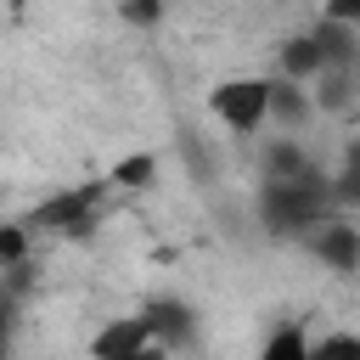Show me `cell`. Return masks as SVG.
<instances>
[{"instance_id": "obj_14", "label": "cell", "mask_w": 360, "mask_h": 360, "mask_svg": "<svg viewBox=\"0 0 360 360\" xmlns=\"http://www.w3.org/2000/svg\"><path fill=\"white\" fill-rule=\"evenodd\" d=\"M158 6H124V22H152Z\"/></svg>"}, {"instance_id": "obj_8", "label": "cell", "mask_w": 360, "mask_h": 360, "mask_svg": "<svg viewBox=\"0 0 360 360\" xmlns=\"http://www.w3.org/2000/svg\"><path fill=\"white\" fill-rule=\"evenodd\" d=\"M309 112V96H304V84H292V79H270V118H281V124H298Z\"/></svg>"}, {"instance_id": "obj_13", "label": "cell", "mask_w": 360, "mask_h": 360, "mask_svg": "<svg viewBox=\"0 0 360 360\" xmlns=\"http://www.w3.org/2000/svg\"><path fill=\"white\" fill-rule=\"evenodd\" d=\"M0 259H22V231H0Z\"/></svg>"}, {"instance_id": "obj_11", "label": "cell", "mask_w": 360, "mask_h": 360, "mask_svg": "<svg viewBox=\"0 0 360 360\" xmlns=\"http://www.w3.org/2000/svg\"><path fill=\"white\" fill-rule=\"evenodd\" d=\"M332 202H360V146H354L349 163L338 169V180H332Z\"/></svg>"}, {"instance_id": "obj_10", "label": "cell", "mask_w": 360, "mask_h": 360, "mask_svg": "<svg viewBox=\"0 0 360 360\" xmlns=\"http://www.w3.org/2000/svg\"><path fill=\"white\" fill-rule=\"evenodd\" d=\"M309 360H360V338L354 332H326L309 343Z\"/></svg>"}, {"instance_id": "obj_9", "label": "cell", "mask_w": 360, "mask_h": 360, "mask_svg": "<svg viewBox=\"0 0 360 360\" xmlns=\"http://www.w3.org/2000/svg\"><path fill=\"white\" fill-rule=\"evenodd\" d=\"M107 180H112V186H152V180H158V158H152V152H135V158H118Z\"/></svg>"}, {"instance_id": "obj_16", "label": "cell", "mask_w": 360, "mask_h": 360, "mask_svg": "<svg viewBox=\"0 0 360 360\" xmlns=\"http://www.w3.org/2000/svg\"><path fill=\"white\" fill-rule=\"evenodd\" d=\"M354 225H360V214H354Z\"/></svg>"}, {"instance_id": "obj_7", "label": "cell", "mask_w": 360, "mask_h": 360, "mask_svg": "<svg viewBox=\"0 0 360 360\" xmlns=\"http://www.w3.org/2000/svg\"><path fill=\"white\" fill-rule=\"evenodd\" d=\"M253 360H309V332H304L298 321H287V326H276V332L259 343Z\"/></svg>"}, {"instance_id": "obj_3", "label": "cell", "mask_w": 360, "mask_h": 360, "mask_svg": "<svg viewBox=\"0 0 360 360\" xmlns=\"http://www.w3.org/2000/svg\"><path fill=\"white\" fill-rule=\"evenodd\" d=\"M96 214H101V186H73V191L51 197L28 225L34 231H51V236H84L96 225Z\"/></svg>"}, {"instance_id": "obj_1", "label": "cell", "mask_w": 360, "mask_h": 360, "mask_svg": "<svg viewBox=\"0 0 360 360\" xmlns=\"http://www.w3.org/2000/svg\"><path fill=\"white\" fill-rule=\"evenodd\" d=\"M332 186L321 174H304V180H264L259 191V214L270 231H315L321 219H332Z\"/></svg>"}, {"instance_id": "obj_6", "label": "cell", "mask_w": 360, "mask_h": 360, "mask_svg": "<svg viewBox=\"0 0 360 360\" xmlns=\"http://www.w3.org/2000/svg\"><path fill=\"white\" fill-rule=\"evenodd\" d=\"M141 315H146V326H152L158 349H180V343H191V338H197L191 309H186V304H174V298H158V304H146Z\"/></svg>"}, {"instance_id": "obj_4", "label": "cell", "mask_w": 360, "mask_h": 360, "mask_svg": "<svg viewBox=\"0 0 360 360\" xmlns=\"http://www.w3.org/2000/svg\"><path fill=\"white\" fill-rule=\"evenodd\" d=\"M146 349H158V338H152L141 309L135 315H112V321H101L90 332V360H141Z\"/></svg>"}, {"instance_id": "obj_2", "label": "cell", "mask_w": 360, "mask_h": 360, "mask_svg": "<svg viewBox=\"0 0 360 360\" xmlns=\"http://www.w3.org/2000/svg\"><path fill=\"white\" fill-rule=\"evenodd\" d=\"M208 112H214L225 129H236V135H253V129L270 118V79H259V73L219 79V84L208 90Z\"/></svg>"}, {"instance_id": "obj_12", "label": "cell", "mask_w": 360, "mask_h": 360, "mask_svg": "<svg viewBox=\"0 0 360 360\" xmlns=\"http://www.w3.org/2000/svg\"><path fill=\"white\" fill-rule=\"evenodd\" d=\"M321 22H332V28L360 22V0H338V6H326V11H321Z\"/></svg>"}, {"instance_id": "obj_5", "label": "cell", "mask_w": 360, "mask_h": 360, "mask_svg": "<svg viewBox=\"0 0 360 360\" xmlns=\"http://www.w3.org/2000/svg\"><path fill=\"white\" fill-rule=\"evenodd\" d=\"M304 242H309V253H315L321 264H332V270H343V276L360 270V225H354V219H321Z\"/></svg>"}, {"instance_id": "obj_15", "label": "cell", "mask_w": 360, "mask_h": 360, "mask_svg": "<svg viewBox=\"0 0 360 360\" xmlns=\"http://www.w3.org/2000/svg\"><path fill=\"white\" fill-rule=\"evenodd\" d=\"M6 343H11V315H6V304H0V360H6Z\"/></svg>"}]
</instances>
